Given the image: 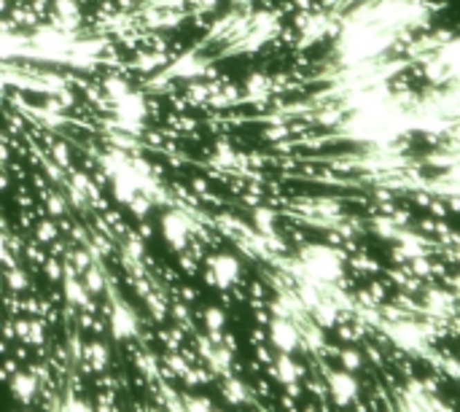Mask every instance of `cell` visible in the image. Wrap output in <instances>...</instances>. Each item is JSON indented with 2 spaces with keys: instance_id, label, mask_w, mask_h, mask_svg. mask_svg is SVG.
I'll list each match as a JSON object with an SVG mask.
<instances>
[{
  "instance_id": "obj_11",
  "label": "cell",
  "mask_w": 460,
  "mask_h": 412,
  "mask_svg": "<svg viewBox=\"0 0 460 412\" xmlns=\"http://www.w3.org/2000/svg\"><path fill=\"white\" fill-rule=\"evenodd\" d=\"M38 375L33 372V369H27V372H11V393H14V399L17 402H22V404H30L35 396H38Z\"/></svg>"
},
{
  "instance_id": "obj_35",
  "label": "cell",
  "mask_w": 460,
  "mask_h": 412,
  "mask_svg": "<svg viewBox=\"0 0 460 412\" xmlns=\"http://www.w3.org/2000/svg\"><path fill=\"white\" fill-rule=\"evenodd\" d=\"M62 410H92V404H86V402H81L78 396H73V393H68V402L65 404H59Z\"/></svg>"
},
{
  "instance_id": "obj_23",
  "label": "cell",
  "mask_w": 460,
  "mask_h": 412,
  "mask_svg": "<svg viewBox=\"0 0 460 412\" xmlns=\"http://www.w3.org/2000/svg\"><path fill=\"white\" fill-rule=\"evenodd\" d=\"M165 65H167V60H165V54H162V51L140 54V57L135 60V68H138V71H145V73L156 71V68H165Z\"/></svg>"
},
{
  "instance_id": "obj_12",
  "label": "cell",
  "mask_w": 460,
  "mask_h": 412,
  "mask_svg": "<svg viewBox=\"0 0 460 412\" xmlns=\"http://www.w3.org/2000/svg\"><path fill=\"white\" fill-rule=\"evenodd\" d=\"M272 372H275L277 383H283V386L304 377V369L291 359V353H277V359H272Z\"/></svg>"
},
{
  "instance_id": "obj_33",
  "label": "cell",
  "mask_w": 460,
  "mask_h": 412,
  "mask_svg": "<svg viewBox=\"0 0 460 412\" xmlns=\"http://www.w3.org/2000/svg\"><path fill=\"white\" fill-rule=\"evenodd\" d=\"M216 154H218V162H226V165H237V154L232 151L229 143H218L216 145Z\"/></svg>"
},
{
  "instance_id": "obj_31",
  "label": "cell",
  "mask_w": 460,
  "mask_h": 412,
  "mask_svg": "<svg viewBox=\"0 0 460 412\" xmlns=\"http://www.w3.org/2000/svg\"><path fill=\"white\" fill-rule=\"evenodd\" d=\"M216 404L208 396H186L183 399V410H213Z\"/></svg>"
},
{
  "instance_id": "obj_2",
  "label": "cell",
  "mask_w": 460,
  "mask_h": 412,
  "mask_svg": "<svg viewBox=\"0 0 460 412\" xmlns=\"http://www.w3.org/2000/svg\"><path fill=\"white\" fill-rule=\"evenodd\" d=\"M159 226H162V238L167 240V245L175 253H183V251L189 248V242H192L189 235H192V229H196L194 221L189 218V213L181 211V208L165 211L162 218H159Z\"/></svg>"
},
{
  "instance_id": "obj_19",
  "label": "cell",
  "mask_w": 460,
  "mask_h": 412,
  "mask_svg": "<svg viewBox=\"0 0 460 412\" xmlns=\"http://www.w3.org/2000/svg\"><path fill=\"white\" fill-rule=\"evenodd\" d=\"M81 283H84V289L89 291V294H102L105 286H108V280H105V275H102V269L95 267V262L84 269V278H81Z\"/></svg>"
},
{
  "instance_id": "obj_13",
  "label": "cell",
  "mask_w": 460,
  "mask_h": 412,
  "mask_svg": "<svg viewBox=\"0 0 460 412\" xmlns=\"http://www.w3.org/2000/svg\"><path fill=\"white\" fill-rule=\"evenodd\" d=\"M202 321H205V329H208V334H210V339L216 342V345H221V332H223V326H226V313L221 310V307H216V305H210V307H205L202 310Z\"/></svg>"
},
{
  "instance_id": "obj_37",
  "label": "cell",
  "mask_w": 460,
  "mask_h": 412,
  "mask_svg": "<svg viewBox=\"0 0 460 412\" xmlns=\"http://www.w3.org/2000/svg\"><path fill=\"white\" fill-rule=\"evenodd\" d=\"M291 6H293V8H299V11H313L315 0H291Z\"/></svg>"
},
{
  "instance_id": "obj_9",
  "label": "cell",
  "mask_w": 460,
  "mask_h": 412,
  "mask_svg": "<svg viewBox=\"0 0 460 412\" xmlns=\"http://www.w3.org/2000/svg\"><path fill=\"white\" fill-rule=\"evenodd\" d=\"M145 116H148V97L140 89H129L113 102V119L145 121Z\"/></svg>"
},
{
  "instance_id": "obj_4",
  "label": "cell",
  "mask_w": 460,
  "mask_h": 412,
  "mask_svg": "<svg viewBox=\"0 0 460 412\" xmlns=\"http://www.w3.org/2000/svg\"><path fill=\"white\" fill-rule=\"evenodd\" d=\"M242 265L234 253H216L208 256V280L216 283L218 289H232L240 283Z\"/></svg>"
},
{
  "instance_id": "obj_29",
  "label": "cell",
  "mask_w": 460,
  "mask_h": 412,
  "mask_svg": "<svg viewBox=\"0 0 460 412\" xmlns=\"http://www.w3.org/2000/svg\"><path fill=\"white\" fill-rule=\"evenodd\" d=\"M46 208H48V213H54L57 218H62L65 213H68V205H65V197L62 194H48L46 197Z\"/></svg>"
},
{
  "instance_id": "obj_15",
  "label": "cell",
  "mask_w": 460,
  "mask_h": 412,
  "mask_svg": "<svg viewBox=\"0 0 460 412\" xmlns=\"http://www.w3.org/2000/svg\"><path fill=\"white\" fill-rule=\"evenodd\" d=\"M310 313H313L315 323H318L320 329H326V326H334L339 321V305L334 299H320Z\"/></svg>"
},
{
  "instance_id": "obj_39",
  "label": "cell",
  "mask_w": 460,
  "mask_h": 412,
  "mask_svg": "<svg viewBox=\"0 0 460 412\" xmlns=\"http://www.w3.org/2000/svg\"><path fill=\"white\" fill-rule=\"evenodd\" d=\"M194 189H196V192H208V181L196 178V181H194Z\"/></svg>"
},
{
  "instance_id": "obj_14",
  "label": "cell",
  "mask_w": 460,
  "mask_h": 412,
  "mask_svg": "<svg viewBox=\"0 0 460 412\" xmlns=\"http://www.w3.org/2000/svg\"><path fill=\"white\" fill-rule=\"evenodd\" d=\"M436 60L441 62V68L452 75H458V38L450 35L447 44H439L436 46Z\"/></svg>"
},
{
  "instance_id": "obj_6",
  "label": "cell",
  "mask_w": 460,
  "mask_h": 412,
  "mask_svg": "<svg viewBox=\"0 0 460 412\" xmlns=\"http://www.w3.org/2000/svg\"><path fill=\"white\" fill-rule=\"evenodd\" d=\"M169 81H194L199 75L208 73V60L199 57L196 48H189L186 54H181L178 60H172L169 65H165V71H159Z\"/></svg>"
},
{
  "instance_id": "obj_10",
  "label": "cell",
  "mask_w": 460,
  "mask_h": 412,
  "mask_svg": "<svg viewBox=\"0 0 460 412\" xmlns=\"http://www.w3.org/2000/svg\"><path fill=\"white\" fill-rule=\"evenodd\" d=\"M27 44H30V35L19 33V27H14V30H0V62L22 60Z\"/></svg>"
},
{
  "instance_id": "obj_26",
  "label": "cell",
  "mask_w": 460,
  "mask_h": 412,
  "mask_svg": "<svg viewBox=\"0 0 460 412\" xmlns=\"http://www.w3.org/2000/svg\"><path fill=\"white\" fill-rule=\"evenodd\" d=\"M6 280H8V289L11 291H24L27 289V272L19 269L17 265L8 267V272H6Z\"/></svg>"
},
{
  "instance_id": "obj_17",
  "label": "cell",
  "mask_w": 460,
  "mask_h": 412,
  "mask_svg": "<svg viewBox=\"0 0 460 412\" xmlns=\"http://www.w3.org/2000/svg\"><path fill=\"white\" fill-rule=\"evenodd\" d=\"M129 89H132V84H129L127 78H121V75H105V78H102V92H105V97H108L111 102H116V100L127 95Z\"/></svg>"
},
{
  "instance_id": "obj_30",
  "label": "cell",
  "mask_w": 460,
  "mask_h": 412,
  "mask_svg": "<svg viewBox=\"0 0 460 412\" xmlns=\"http://www.w3.org/2000/svg\"><path fill=\"white\" fill-rule=\"evenodd\" d=\"M145 302H148V307H151V315L156 318V321H162L165 315H167V310H165V299L159 296V294H145Z\"/></svg>"
},
{
  "instance_id": "obj_7",
  "label": "cell",
  "mask_w": 460,
  "mask_h": 412,
  "mask_svg": "<svg viewBox=\"0 0 460 412\" xmlns=\"http://www.w3.org/2000/svg\"><path fill=\"white\" fill-rule=\"evenodd\" d=\"M111 318H108V323H111V334L113 339H119V342H127V339L138 337L140 334V329H138V315L135 310L127 305V302H119L113 294H111Z\"/></svg>"
},
{
  "instance_id": "obj_1",
  "label": "cell",
  "mask_w": 460,
  "mask_h": 412,
  "mask_svg": "<svg viewBox=\"0 0 460 412\" xmlns=\"http://www.w3.org/2000/svg\"><path fill=\"white\" fill-rule=\"evenodd\" d=\"M299 262L307 280H313L318 289H326L329 283H339L344 275V251L334 245H320V242H307L299 251Z\"/></svg>"
},
{
  "instance_id": "obj_16",
  "label": "cell",
  "mask_w": 460,
  "mask_h": 412,
  "mask_svg": "<svg viewBox=\"0 0 460 412\" xmlns=\"http://www.w3.org/2000/svg\"><path fill=\"white\" fill-rule=\"evenodd\" d=\"M253 226H256V232H259L261 238L277 235V229H275V213H272L269 208H264V205L253 208Z\"/></svg>"
},
{
  "instance_id": "obj_24",
  "label": "cell",
  "mask_w": 460,
  "mask_h": 412,
  "mask_svg": "<svg viewBox=\"0 0 460 412\" xmlns=\"http://www.w3.org/2000/svg\"><path fill=\"white\" fill-rule=\"evenodd\" d=\"M51 162H57V165L65 170V172L73 168L71 165V148H68V143H62V141H54V143H51Z\"/></svg>"
},
{
  "instance_id": "obj_40",
  "label": "cell",
  "mask_w": 460,
  "mask_h": 412,
  "mask_svg": "<svg viewBox=\"0 0 460 412\" xmlns=\"http://www.w3.org/2000/svg\"><path fill=\"white\" fill-rule=\"evenodd\" d=\"M8 11V0H0V14H6Z\"/></svg>"
},
{
  "instance_id": "obj_38",
  "label": "cell",
  "mask_w": 460,
  "mask_h": 412,
  "mask_svg": "<svg viewBox=\"0 0 460 412\" xmlns=\"http://www.w3.org/2000/svg\"><path fill=\"white\" fill-rule=\"evenodd\" d=\"M229 3H232V6H237V8H250L256 0H229Z\"/></svg>"
},
{
  "instance_id": "obj_25",
  "label": "cell",
  "mask_w": 460,
  "mask_h": 412,
  "mask_svg": "<svg viewBox=\"0 0 460 412\" xmlns=\"http://www.w3.org/2000/svg\"><path fill=\"white\" fill-rule=\"evenodd\" d=\"M374 232L380 235V238H385V240H396V232H398V224L393 221V218H387V216H377L374 218Z\"/></svg>"
},
{
  "instance_id": "obj_41",
  "label": "cell",
  "mask_w": 460,
  "mask_h": 412,
  "mask_svg": "<svg viewBox=\"0 0 460 412\" xmlns=\"http://www.w3.org/2000/svg\"><path fill=\"white\" fill-rule=\"evenodd\" d=\"M0 189H6V178L3 175H0Z\"/></svg>"
},
{
  "instance_id": "obj_5",
  "label": "cell",
  "mask_w": 460,
  "mask_h": 412,
  "mask_svg": "<svg viewBox=\"0 0 460 412\" xmlns=\"http://www.w3.org/2000/svg\"><path fill=\"white\" fill-rule=\"evenodd\" d=\"M326 393L334 399L337 407H347V404H353L358 399L361 386H358L356 375L347 372V369H339V372L326 369Z\"/></svg>"
},
{
  "instance_id": "obj_32",
  "label": "cell",
  "mask_w": 460,
  "mask_h": 412,
  "mask_svg": "<svg viewBox=\"0 0 460 412\" xmlns=\"http://www.w3.org/2000/svg\"><path fill=\"white\" fill-rule=\"evenodd\" d=\"M92 262H95V259H92V253H89V251H84V248L73 253V267H75V272H84V269L92 265Z\"/></svg>"
},
{
  "instance_id": "obj_27",
  "label": "cell",
  "mask_w": 460,
  "mask_h": 412,
  "mask_svg": "<svg viewBox=\"0 0 460 412\" xmlns=\"http://www.w3.org/2000/svg\"><path fill=\"white\" fill-rule=\"evenodd\" d=\"M35 238H38L41 245H51V242L57 240V226H54V221H41L38 229H35Z\"/></svg>"
},
{
  "instance_id": "obj_21",
  "label": "cell",
  "mask_w": 460,
  "mask_h": 412,
  "mask_svg": "<svg viewBox=\"0 0 460 412\" xmlns=\"http://www.w3.org/2000/svg\"><path fill=\"white\" fill-rule=\"evenodd\" d=\"M127 208H129V213H132V216L143 221V218H148V213H151L154 202H151V197H148V194L138 192L135 197H132V199H129V205H127Z\"/></svg>"
},
{
  "instance_id": "obj_18",
  "label": "cell",
  "mask_w": 460,
  "mask_h": 412,
  "mask_svg": "<svg viewBox=\"0 0 460 412\" xmlns=\"http://www.w3.org/2000/svg\"><path fill=\"white\" fill-rule=\"evenodd\" d=\"M84 356L89 359V364H92V369L95 372H105L108 369V348L102 345V342H89L86 348H84Z\"/></svg>"
},
{
  "instance_id": "obj_3",
  "label": "cell",
  "mask_w": 460,
  "mask_h": 412,
  "mask_svg": "<svg viewBox=\"0 0 460 412\" xmlns=\"http://www.w3.org/2000/svg\"><path fill=\"white\" fill-rule=\"evenodd\" d=\"M266 334H269V342L277 353H296L302 348V332H299V323L293 318H277L272 315L266 321Z\"/></svg>"
},
{
  "instance_id": "obj_28",
  "label": "cell",
  "mask_w": 460,
  "mask_h": 412,
  "mask_svg": "<svg viewBox=\"0 0 460 412\" xmlns=\"http://www.w3.org/2000/svg\"><path fill=\"white\" fill-rule=\"evenodd\" d=\"M111 145H116V148H121V151H135L138 148V138H132V135H127V132H111Z\"/></svg>"
},
{
  "instance_id": "obj_36",
  "label": "cell",
  "mask_w": 460,
  "mask_h": 412,
  "mask_svg": "<svg viewBox=\"0 0 460 412\" xmlns=\"http://www.w3.org/2000/svg\"><path fill=\"white\" fill-rule=\"evenodd\" d=\"M196 8H199L202 14H205V11L210 14V11H216L218 8V0H196Z\"/></svg>"
},
{
  "instance_id": "obj_20",
  "label": "cell",
  "mask_w": 460,
  "mask_h": 412,
  "mask_svg": "<svg viewBox=\"0 0 460 412\" xmlns=\"http://www.w3.org/2000/svg\"><path fill=\"white\" fill-rule=\"evenodd\" d=\"M223 399L229 402V404H242V402H248V386L237 380V377H226V383H223Z\"/></svg>"
},
{
  "instance_id": "obj_8",
  "label": "cell",
  "mask_w": 460,
  "mask_h": 412,
  "mask_svg": "<svg viewBox=\"0 0 460 412\" xmlns=\"http://www.w3.org/2000/svg\"><path fill=\"white\" fill-rule=\"evenodd\" d=\"M59 283H62V296H65V305H68V307H81V310H86V313H95L92 299H89L92 294L84 289L81 278L75 275V267L62 265V278H59Z\"/></svg>"
},
{
  "instance_id": "obj_22",
  "label": "cell",
  "mask_w": 460,
  "mask_h": 412,
  "mask_svg": "<svg viewBox=\"0 0 460 412\" xmlns=\"http://www.w3.org/2000/svg\"><path fill=\"white\" fill-rule=\"evenodd\" d=\"M339 361H342V369H347V372H361L363 369V356L361 350H356V348H342L339 350Z\"/></svg>"
},
{
  "instance_id": "obj_34",
  "label": "cell",
  "mask_w": 460,
  "mask_h": 412,
  "mask_svg": "<svg viewBox=\"0 0 460 412\" xmlns=\"http://www.w3.org/2000/svg\"><path fill=\"white\" fill-rule=\"evenodd\" d=\"M44 269H46V275L51 280H59V278H62V265L54 262V259H44Z\"/></svg>"
}]
</instances>
